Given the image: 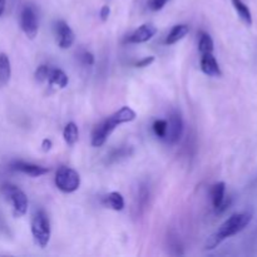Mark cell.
I'll return each instance as SVG.
<instances>
[{"label":"cell","mask_w":257,"mask_h":257,"mask_svg":"<svg viewBox=\"0 0 257 257\" xmlns=\"http://www.w3.org/2000/svg\"><path fill=\"white\" fill-rule=\"evenodd\" d=\"M55 37H57L58 47L60 49H69L73 44H74L75 35L72 28L64 22V20H58L55 22L54 25Z\"/></svg>","instance_id":"obj_7"},{"label":"cell","mask_w":257,"mask_h":257,"mask_svg":"<svg viewBox=\"0 0 257 257\" xmlns=\"http://www.w3.org/2000/svg\"><path fill=\"white\" fill-rule=\"evenodd\" d=\"M201 70L208 77H221L222 75L220 64H218L213 53L202 54V57H201Z\"/></svg>","instance_id":"obj_11"},{"label":"cell","mask_w":257,"mask_h":257,"mask_svg":"<svg viewBox=\"0 0 257 257\" xmlns=\"http://www.w3.org/2000/svg\"><path fill=\"white\" fill-rule=\"evenodd\" d=\"M136 117H137V114H136L135 110L131 107L124 105L120 109H118L117 112L113 113L112 115L98 123L92 132L93 147H102L118 125L123 124V123L133 122Z\"/></svg>","instance_id":"obj_1"},{"label":"cell","mask_w":257,"mask_h":257,"mask_svg":"<svg viewBox=\"0 0 257 257\" xmlns=\"http://www.w3.org/2000/svg\"><path fill=\"white\" fill-rule=\"evenodd\" d=\"M190 33V27L186 24H177L171 29V32L168 33L167 38H166V44L172 45L178 43L180 40H182L186 35Z\"/></svg>","instance_id":"obj_14"},{"label":"cell","mask_w":257,"mask_h":257,"mask_svg":"<svg viewBox=\"0 0 257 257\" xmlns=\"http://www.w3.org/2000/svg\"><path fill=\"white\" fill-rule=\"evenodd\" d=\"M252 215L250 212H240L233 213L232 216L227 218L222 225L218 227V230L211 236L206 242L205 248L206 250H212V248L217 247L223 240L231 237V236L237 235L242 230L247 227L248 223L251 222Z\"/></svg>","instance_id":"obj_2"},{"label":"cell","mask_w":257,"mask_h":257,"mask_svg":"<svg viewBox=\"0 0 257 257\" xmlns=\"http://www.w3.org/2000/svg\"><path fill=\"white\" fill-rule=\"evenodd\" d=\"M226 183L225 182H217L211 187V200H212V205L215 210L218 212L223 211V203H225L226 197Z\"/></svg>","instance_id":"obj_12"},{"label":"cell","mask_w":257,"mask_h":257,"mask_svg":"<svg viewBox=\"0 0 257 257\" xmlns=\"http://www.w3.org/2000/svg\"><path fill=\"white\" fill-rule=\"evenodd\" d=\"M157 33V28L152 24H143L138 27L132 34L128 37V43H133V44H141V43H146L148 40L152 39Z\"/></svg>","instance_id":"obj_10"},{"label":"cell","mask_w":257,"mask_h":257,"mask_svg":"<svg viewBox=\"0 0 257 257\" xmlns=\"http://www.w3.org/2000/svg\"><path fill=\"white\" fill-rule=\"evenodd\" d=\"M215 49V44L208 33L202 32L200 34V40H198V50H200L201 55L206 54V53H213Z\"/></svg>","instance_id":"obj_19"},{"label":"cell","mask_w":257,"mask_h":257,"mask_svg":"<svg viewBox=\"0 0 257 257\" xmlns=\"http://www.w3.org/2000/svg\"><path fill=\"white\" fill-rule=\"evenodd\" d=\"M168 2H171V0H150L148 2V8L152 12H160V10H162L166 7Z\"/></svg>","instance_id":"obj_22"},{"label":"cell","mask_w":257,"mask_h":257,"mask_svg":"<svg viewBox=\"0 0 257 257\" xmlns=\"http://www.w3.org/2000/svg\"><path fill=\"white\" fill-rule=\"evenodd\" d=\"M47 82L49 83V85H54L58 88H65L68 85V75L63 72L62 69H58V68H52L50 67L49 75H48Z\"/></svg>","instance_id":"obj_13"},{"label":"cell","mask_w":257,"mask_h":257,"mask_svg":"<svg viewBox=\"0 0 257 257\" xmlns=\"http://www.w3.org/2000/svg\"><path fill=\"white\" fill-rule=\"evenodd\" d=\"M153 62H155V57L150 55V57H145L141 60H138V62H136L135 65L137 68H146V67H150Z\"/></svg>","instance_id":"obj_24"},{"label":"cell","mask_w":257,"mask_h":257,"mask_svg":"<svg viewBox=\"0 0 257 257\" xmlns=\"http://www.w3.org/2000/svg\"><path fill=\"white\" fill-rule=\"evenodd\" d=\"M167 133H166L165 141L170 145H175L181 140L183 133V120L178 112H173L167 119Z\"/></svg>","instance_id":"obj_8"},{"label":"cell","mask_w":257,"mask_h":257,"mask_svg":"<svg viewBox=\"0 0 257 257\" xmlns=\"http://www.w3.org/2000/svg\"><path fill=\"white\" fill-rule=\"evenodd\" d=\"M167 119H157L155 123H153L152 128L155 135L157 136L161 140H165L166 133H167Z\"/></svg>","instance_id":"obj_20"},{"label":"cell","mask_w":257,"mask_h":257,"mask_svg":"<svg viewBox=\"0 0 257 257\" xmlns=\"http://www.w3.org/2000/svg\"><path fill=\"white\" fill-rule=\"evenodd\" d=\"M49 70H50V67L49 65H40V67H38V69L35 70V80L39 83H43V82H47L48 79V75H49Z\"/></svg>","instance_id":"obj_21"},{"label":"cell","mask_w":257,"mask_h":257,"mask_svg":"<svg viewBox=\"0 0 257 257\" xmlns=\"http://www.w3.org/2000/svg\"><path fill=\"white\" fill-rule=\"evenodd\" d=\"M99 15H100V19H102L103 22H107L108 18H109L110 15V8L108 7V5H103L102 9H100Z\"/></svg>","instance_id":"obj_25"},{"label":"cell","mask_w":257,"mask_h":257,"mask_svg":"<svg viewBox=\"0 0 257 257\" xmlns=\"http://www.w3.org/2000/svg\"><path fill=\"white\" fill-rule=\"evenodd\" d=\"M20 28L30 39H34L39 30V23H38L37 12L32 5H27L23 8L20 13Z\"/></svg>","instance_id":"obj_6"},{"label":"cell","mask_w":257,"mask_h":257,"mask_svg":"<svg viewBox=\"0 0 257 257\" xmlns=\"http://www.w3.org/2000/svg\"><path fill=\"white\" fill-rule=\"evenodd\" d=\"M55 186L64 193H73L79 188L80 176L70 167H60L55 173Z\"/></svg>","instance_id":"obj_5"},{"label":"cell","mask_w":257,"mask_h":257,"mask_svg":"<svg viewBox=\"0 0 257 257\" xmlns=\"http://www.w3.org/2000/svg\"><path fill=\"white\" fill-rule=\"evenodd\" d=\"M232 2L233 8H235L236 13H237L238 18L245 23L247 27H250L252 24V15H251L250 9H248L247 5L242 2V0H231Z\"/></svg>","instance_id":"obj_17"},{"label":"cell","mask_w":257,"mask_h":257,"mask_svg":"<svg viewBox=\"0 0 257 257\" xmlns=\"http://www.w3.org/2000/svg\"><path fill=\"white\" fill-rule=\"evenodd\" d=\"M30 230H32L34 241L40 247H45L49 243L52 230H50L49 217L45 211H35L32 217V222H30Z\"/></svg>","instance_id":"obj_3"},{"label":"cell","mask_w":257,"mask_h":257,"mask_svg":"<svg viewBox=\"0 0 257 257\" xmlns=\"http://www.w3.org/2000/svg\"><path fill=\"white\" fill-rule=\"evenodd\" d=\"M52 147H53L52 140H49V138H45V140H43L42 150L44 151V152H49V151L52 150Z\"/></svg>","instance_id":"obj_26"},{"label":"cell","mask_w":257,"mask_h":257,"mask_svg":"<svg viewBox=\"0 0 257 257\" xmlns=\"http://www.w3.org/2000/svg\"><path fill=\"white\" fill-rule=\"evenodd\" d=\"M12 77V64L8 54L0 53V87H4L9 83Z\"/></svg>","instance_id":"obj_15"},{"label":"cell","mask_w":257,"mask_h":257,"mask_svg":"<svg viewBox=\"0 0 257 257\" xmlns=\"http://www.w3.org/2000/svg\"><path fill=\"white\" fill-rule=\"evenodd\" d=\"M12 170L22 172L24 175H28L34 178L40 177V176H44L50 172V170L48 167H43V166L34 165V163L30 162H24V161H15V162H13Z\"/></svg>","instance_id":"obj_9"},{"label":"cell","mask_w":257,"mask_h":257,"mask_svg":"<svg viewBox=\"0 0 257 257\" xmlns=\"http://www.w3.org/2000/svg\"><path fill=\"white\" fill-rule=\"evenodd\" d=\"M63 138H64L65 143L70 146V147L78 142V140H79V131H78V125L74 122H69L65 125L64 131H63Z\"/></svg>","instance_id":"obj_18"},{"label":"cell","mask_w":257,"mask_h":257,"mask_svg":"<svg viewBox=\"0 0 257 257\" xmlns=\"http://www.w3.org/2000/svg\"><path fill=\"white\" fill-rule=\"evenodd\" d=\"M79 59H80V62H82L84 65H93V64H94V55H93L90 52H87V50L82 52V54L79 55Z\"/></svg>","instance_id":"obj_23"},{"label":"cell","mask_w":257,"mask_h":257,"mask_svg":"<svg viewBox=\"0 0 257 257\" xmlns=\"http://www.w3.org/2000/svg\"><path fill=\"white\" fill-rule=\"evenodd\" d=\"M2 193L7 198V201L12 203L13 213L15 217H22L27 213L29 202H28L27 195L19 187L7 183V185L2 186Z\"/></svg>","instance_id":"obj_4"},{"label":"cell","mask_w":257,"mask_h":257,"mask_svg":"<svg viewBox=\"0 0 257 257\" xmlns=\"http://www.w3.org/2000/svg\"><path fill=\"white\" fill-rule=\"evenodd\" d=\"M5 4H7V0H0V17H2L3 13H4Z\"/></svg>","instance_id":"obj_27"},{"label":"cell","mask_w":257,"mask_h":257,"mask_svg":"<svg viewBox=\"0 0 257 257\" xmlns=\"http://www.w3.org/2000/svg\"><path fill=\"white\" fill-rule=\"evenodd\" d=\"M104 205L109 207L113 211H122L124 208V198H123L122 193L119 192H110L103 200Z\"/></svg>","instance_id":"obj_16"}]
</instances>
